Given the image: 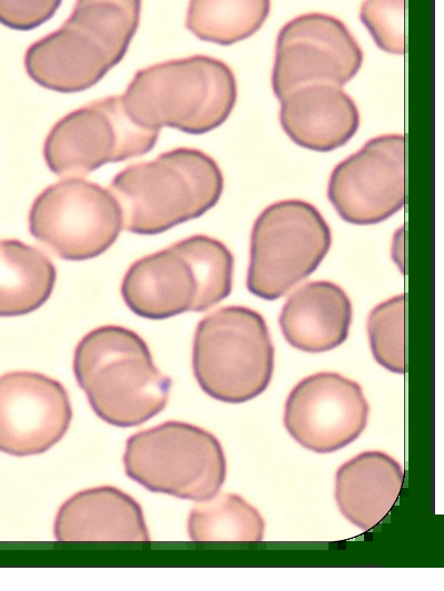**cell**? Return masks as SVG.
<instances>
[{
	"instance_id": "ac0fdd59",
	"label": "cell",
	"mask_w": 444,
	"mask_h": 591,
	"mask_svg": "<svg viewBox=\"0 0 444 591\" xmlns=\"http://www.w3.org/2000/svg\"><path fill=\"white\" fill-rule=\"evenodd\" d=\"M401 465L380 450L363 451L340 466L334 497L341 513L367 531L391 511L403 486Z\"/></svg>"
},
{
	"instance_id": "8fae6325",
	"label": "cell",
	"mask_w": 444,
	"mask_h": 591,
	"mask_svg": "<svg viewBox=\"0 0 444 591\" xmlns=\"http://www.w3.org/2000/svg\"><path fill=\"white\" fill-rule=\"evenodd\" d=\"M363 51L349 28L337 18L304 13L280 30L272 70V89L282 100L312 84L342 88L359 72Z\"/></svg>"
},
{
	"instance_id": "9a60e30c",
	"label": "cell",
	"mask_w": 444,
	"mask_h": 591,
	"mask_svg": "<svg viewBox=\"0 0 444 591\" xmlns=\"http://www.w3.org/2000/svg\"><path fill=\"white\" fill-rule=\"evenodd\" d=\"M53 534L58 541H149L141 506L112 486L81 490L59 508Z\"/></svg>"
},
{
	"instance_id": "6da1fadb",
	"label": "cell",
	"mask_w": 444,
	"mask_h": 591,
	"mask_svg": "<svg viewBox=\"0 0 444 591\" xmlns=\"http://www.w3.org/2000/svg\"><path fill=\"white\" fill-rule=\"evenodd\" d=\"M141 1H77L56 31L26 51L24 68L39 85L75 93L97 84L128 51L140 21Z\"/></svg>"
},
{
	"instance_id": "9c48e42d",
	"label": "cell",
	"mask_w": 444,
	"mask_h": 591,
	"mask_svg": "<svg viewBox=\"0 0 444 591\" xmlns=\"http://www.w3.org/2000/svg\"><path fill=\"white\" fill-rule=\"evenodd\" d=\"M122 227V211L111 191L77 177L46 187L29 212L31 235L65 261L101 255Z\"/></svg>"
},
{
	"instance_id": "d6986e66",
	"label": "cell",
	"mask_w": 444,
	"mask_h": 591,
	"mask_svg": "<svg viewBox=\"0 0 444 591\" xmlns=\"http://www.w3.org/2000/svg\"><path fill=\"white\" fill-rule=\"evenodd\" d=\"M56 279V266L39 248L0 240V316L37 310L51 296Z\"/></svg>"
},
{
	"instance_id": "2e32d148",
	"label": "cell",
	"mask_w": 444,
	"mask_h": 591,
	"mask_svg": "<svg viewBox=\"0 0 444 591\" xmlns=\"http://www.w3.org/2000/svg\"><path fill=\"white\" fill-rule=\"evenodd\" d=\"M280 101L283 131L294 143L309 150H335L349 142L360 125L355 102L340 86L306 85Z\"/></svg>"
},
{
	"instance_id": "7c38bea8",
	"label": "cell",
	"mask_w": 444,
	"mask_h": 591,
	"mask_svg": "<svg viewBox=\"0 0 444 591\" xmlns=\"http://www.w3.org/2000/svg\"><path fill=\"white\" fill-rule=\"evenodd\" d=\"M327 197L347 223L372 225L404 205V136L370 139L357 152L335 165Z\"/></svg>"
},
{
	"instance_id": "7402d4cb",
	"label": "cell",
	"mask_w": 444,
	"mask_h": 591,
	"mask_svg": "<svg viewBox=\"0 0 444 591\" xmlns=\"http://www.w3.org/2000/svg\"><path fill=\"white\" fill-rule=\"evenodd\" d=\"M404 295L376 305L369 314L366 330L374 359L392 373H404Z\"/></svg>"
},
{
	"instance_id": "5b68a950",
	"label": "cell",
	"mask_w": 444,
	"mask_h": 591,
	"mask_svg": "<svg viewBox=\"0 0 444 591\" xmlns=\"http://www.w3.org/2000/svg\"><path fill=\"white\" fill-rule=\"evenodd\" d=\"M223 175L206 153L176 147L152 161L131 164L110 182L122 211L123 227L154 235L212 208L223 192Z\"/></svg>"
},
{
	"instance_id": "5bb4252c",
	"label": "cell",
	"mask_w": 444,
	"mask_h": 591,
	"mask_svg": "<svg viewBox=\"0 0 444 591\" xmlns=\"http://www.w3.org/2000/svg\"><path fill=\"white\" fill-rule=\"evenodd\" d=\"M71 419L70 398L60 381L30 370L0 376V451L40 455L61 440Z\"/></svg>"
},
{
	"instance_id": "ffe728a7",
	"label": "cell",
	"mask_w": 444,
	"mask_h": 591,
	"mask_svg": "<svg viewBox=\"0 0 444 591\" xmlns=\"http://www.w3.org/2000/svg\"><path fill=\"white\" fill-rule=\"evenodd\" d=\"M193 541H261L265 522L261 513L236 493L216 495L194 506L188 518Z\"/></svg>"
},
{
	"instance_id": "e0dca14e",
	"label": "cell",
	"mask_w": 444,
	"mask_h": 591,
	"mask_svg": "<svg viewBox=\"0 0 444 591\" xmlns=\"http://www.w3.org/2000/svg\"><path fill=\"white\" fill-rule=\"evenodd\" d=\"M352 303L345 291L329 281L300 286L285 300L279 325L285 340L305 353L336 348L349 336Z\"/></svg>"
},
{
	"instance_id": "277c9868",
	"label": "cell",
	"mask_w": 444,
	"mask_h": 591,
	"mask_svg": "<svg viewBox=\"0 0 444 591\" xmlns=\"http://www.w3.org/2000/svg\"><path fill=\"white\" fill-rule=\"evenodd\" d=\"M233 267V255L221 241L192 235L137 259L120 292L130 310L148 319L204 312L230 295Z\"/></svg>"
},
{
	"instance_id": "8992f818",
	"label": "cell",
	"mask_w": 444,
	"mask_h": 591,
	"mask_svg": "<svg viewBox=\"0 0 444 591\" xmlns=\"http://www.w3.org/2000/svg\"><path fill=\"white\" fill-rule=\"evenodd\" d=\"M192 369L201 389L229 404L249 401L269 386L274 346L263 316L245 306H225L195 329Z\"/></svg>"
},
{
	"instance_id": "30bf717a",
	"label": "cell",
	"mask_w": 444,
	"mask_h": 591,
	"mask_svg": "<svg viewBox=\"0 0 444 591\" xmlns=\"http://www.w3.org/2000/svg\"><path fill=\"white\" fill-rule=\"evenodd\" d=\"M159 132L132 121L121 96L111 95L61 118L46 137L43 156L56 175L83 176L107 163L148 153Z\"/></svg>"
},
{
	"instance_id": "cb8c5ba5",
	"label": "cell",
	"mask_w": 444,
	"mask_h": 591,
	"mask_svg": "<svg viewBox=\"0 0 444 591\" xmlns=\"http://www.w3.org/2000/svg\"><path fill=\"white\" fill-rule=\"evenodd\" d=\"M61 1H0V23L14 30L34 29L53 17Z\"/></svg>"
},
{
	"instance_id": "4fadbf2b",
	"label": "cell",
	"mask_w": 444,
	"mask_h": 591,
	"mask_svg": "<svg viewBox=\"0 0 444 591\" xmlns=\"http://www.w3.org/2000/svg\"><path fill=\"white\" fill-rule=\"evenodd\" d=\"M369 412L359 383L335 371H320L303 378L290 391L283 424L302 447L329 454L359 438Z\"/></svg>"
},
{
	"instance_id": "ba28073f",
	"label": "cell",
	"mask_w": 444,
	"mask_h": 591,
	"mask_svg": "<svg viewBox=\"0 0 444 591\" xmlns=\"http://www.w3.org/2000/svg\"><path fill=\"white\" fill-rule=\"evenodd\" d=\"M331 242L330 226L313 204L302 200L270 204L251 232L249 292L266 300L282 297L319 267Z\"/></svg>"
},
{
	"instance_id": "7a4b0ae2",
	"label": "cell",
	"mask_w": 444,
	"mask_h": 591,
	"mask_svg": "<svg viewBox=\"0 0 444 591\" xmlns=\"http://www.w3.org/2000/svg\"><path fill=\"white\" fill-rule=\"evenodd\" d=\"M73 373L95 415L117 427H134L161 412L171 379L154 365L134 330L104 325L85 334L74 349Z\"/></svg>"
},
{
	"instance_id": "52a82bcc",
	"label": "cell",
	"mask_w": 444,
	"mask_h": 591,
	"mask_svg": "<svg viewBox=\"0 0 444 591\" xmlns=\"http://www.w3.org/2000/svg\"><path fill=\"white\" fill-rule=\"evenodd\" d=\"M122 460L127 476L148 490L196 502L215 497L226 477L218 438L176 420L129 437Z\"/></svg>"
},
{
	"instance_id": "3957f363",
	"label": "cell",
	"mask_w": 444,
	"mask_h": 591,
	"mask_svg": "<svg viewBox=\"0 0 444 591\" xmlns=\"http://www.w3.org/2000/svg\"><path fill=\"white\" fill-rule=\"evenodd\" d=\"M120 96L131 120L145 129L203 134L229 118L238 86L226 63L196 54L139 70Z\"/></svg>"
},
{
	"instance_id": "603a6c76",
	"label": "cell",
	"mask_w": 444,
	"mask_h": 591,
	"mask_svg": "<svg viewBox=\"0 0 444 591\" xmlns=\"http://www.w3.org/2000/svg\"><path fill=\"white\" fill-rule=\"evenodd\" d=\"M360 18L380 49L404 53V1H364Z\"/></svg>"
},
{
	"instance_id": "44dd1931",
	"label": "cell",
	"mask_w": 444,
	"mask_h": 591,
	"mask_svg": "<svg viewBox=\"0 0 444 591\" xmlns=\"http://www.w3.org/2000/svg\"><path fill=\"white\" fill-rule=\"evenodd\" d=\"M270 8L266 0L190 1L185 27L200 40L230 45L254 34Z\"/></svg>"
}]
</instances>
